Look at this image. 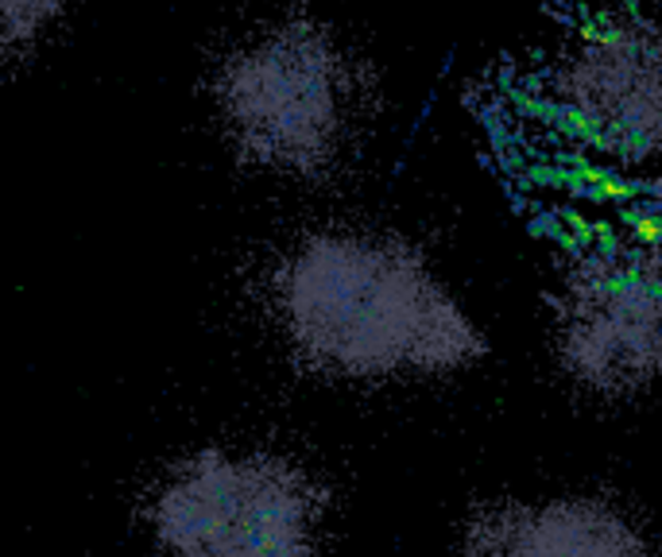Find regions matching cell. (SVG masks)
<instances>
[{"label":"cell","instance_id":"6da1fadb","mask_svg":"<svg viewBox=\"0 0 662 557\" xmlns=\"http://www.w3.org/2000/svg\"><path fill=\"white\" fill-rule=\"evenodd\" d=\"M271 306L299 364L322 376L450 372L481 349L411 248L360 232H318L291 248Z\"/></svg>","mask_w":662,"mask_h":557},{"label":"cell","instance_id":"7a4b0ae2","mask_svg":"<svg viewBox=\"0 0 662 557\" xmlns=\"http://www.w3.org/2000/svg\"><path fill=\"white\" fill-rule=\"evenodd\" d=\"M213 105L233 148L256 167L314 174L337 159L349 128V70L311 20L253 32L217 62Z\"/></svg>","mask_w":662,"mask_h":557},{"label":"cell","instance_id":"3957f363","mask_svg":"<svg viewBox=\"0 0 662 557\" xmlns=\"http://www.w3.org/2000/svg\"><path fill=\"white\" fill-rule=\"evenodd\" d=\"M322 515L326 492L276 453H194L147 500L167 557H318Z\"/></svg>","mask_w":662,"mask_h":557},{"label":"cell","instance_id":"277c9868","mask_svg":"<svg viewBox=\"0 0 662 557\" xmlns=\"http://www.w3.org/2000/svg\"><path fill=\"white\" fill-rule=\"evenodd\" d=\"M565 364L581 384L620 395L662 376V278H593L565 318Z\"/></svg>","mask_w":662,"mask_h":557},{"label":"cell","instance_id":"5b68a950","mask_svg":"<svg viewBox=\"0 0 662 557\" xmlns=\"http://www.w3.org/2000/svg\"><path fill=\"white\" fill-rule=\"evenodd\" d=\"M465 557H659L647 534L613 503L554 496L504 503L465 531Z\"/></svg>","mask_w":662,"mask_h":557},{"label":"cell","instance_id":"8992f818","mask_svg":"<svg viewBox=\"0 0 662 557\" xmlns=\"http://www.w3.org/2000/svg\"><path fill=\"white\" fill-rule=\"evenodd\" d=\"M70 0H0V66L35 55L43 39L63 24Z\"/></svg>","mask_w":662,"mask_h":557}]
</instances>
